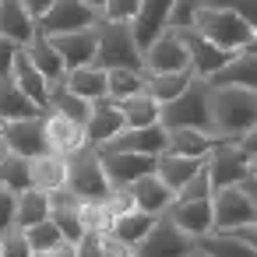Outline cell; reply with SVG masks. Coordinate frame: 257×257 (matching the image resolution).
I'll return each instance as SVG.
<instances>
[{
    "instance_id": "1",
    "label": "cell",
    "mask_w": 257,
    "mask_h": 257,
    "mask_svg": "<svg viewBox=\"0 0 257 257\" xmlns=\"http://www.w3.org/2000/svg\"><path fill=\"white\" fill-rule=\"evenodd\" d=\"M257 123V92L250 88H211V131L236 145L239 134H246Z\"/></svg>"
},
{
    "instance_id": "2",
    "label": "cell",
    "mask_w": 257,
    "mask_h": 257,
    "mask_svg": "<svg viewBox=\"0 0 257 257\" xmlns=\"http://www.w3.org/2000/svg\"><path fill=\"white\" fill-rule=\"evenodd\" d=\"M159 123L166 131H176V127H190V131H204V134H215L211 131V85L204 78H194L176 99L162 102L159 106ZM218 138V134H215Z\"/></svg>"
},
{
    "instance_id": "3",
    "label": "cell",
    "mask_w": 257,
    "mask_h": 257,
    "mask_svg": "<svg viewBox=\"0 0 257 257\" xmlns=\"http://www.w3.org/2000/svg\"><path fill=\"white\" fill-rule=\"evenodd\" d=\"M194 29L211 39L215 46L229 50V53H243V50H253L257 46V32L250 29V22L229 8H197V18H194Z\"/></svg>"
},
{
    "instance_id": "4",
    "label": "cell",
    "mask_w": 257,
    "mask_h": 257,
    "mask_svg": "<svg viewBox=\"0 0 257 257\" xmlns=\"http://www.w3.org/2000/svg\"><path fill=\"white\" fill-rule=\"evenodd\" d=\"M99 32V46H95V67L113 71V67H131V71H145V57L134 43V29L131 22H106L99 18L95 25Z\"/></svg>"
},
{
    "instance_id": "5",
    "label": "cell",
    "mask_w": 257,
    "mask_h": 257,
    "mask_svg": "<svg viewBox=\"0 0 257 257\" xmlns=\"http://www.w3.org/2000/svg\"><path fill=\"white\" fill-rule=\"evenodd\" d=\"M67 159V190H74L81 201H102L109 197V180L102 173V162H99V152L95 145H81L78 152L64 155Z\"/></svg>"
},
{
    "instance_id": "6",
    "label": "cell",
    "mask_w": 257,
    "mask_h": 257,
    "mask_svg": "<svg viewBox=\"0 0 257 257\" xmlns=\"http://www.w3.org/2000/svg\"><path fill=\"white\" fill-rule=\"evenodd\" d=\"M211 222L222 232L239 229V225H250V222H257V201L239 183L218 187V190H211Z\"/></svg>"
},
{
    "instance_id": "7",
    "label": "cell",
    "mask_w": 257,
    "mask_h": 257,
    "mask_svg": "<svg viewBox=\"0 0 257 257\" xmlns=\"http://www.w3.org/2000/svg\"><path fill=\"white\" fill-rule=\"evenodd\" d=\"M99 11L88 0H53L50 11L36 22L39 36H60V32H78V29H92L99 25Z\"/></svg>"
},
{
    "instance_id": "8",
    "label": "cell",
    "mask_w": 257,
    "mask_h": 257,
    "mask_svg": "<svg viewBox=\"0 0 257 257\" xmlns=\"http://www.w3.org/2000/svg\"><path fill=\"white\" fill-rule=\"evenodd\" d=\"M190 253H194V239L180 232L166 215H159L155 225L134 243V257H190Z\"/></svg>"
},
{
    "instance_id": "9",
    "label": "cell",
    "mask_w": 257,
    "mask_h": 257,
    "mask_svg": "<svg viewBox=\"0 0 257 257\" xmlns=\"http://www.w3.org/2000/svg\"><path fill=\"white\" fill-rule=\"evenodd\" d=\"M99 162H102V173L109 180V187H127L134 183L138 176L145 173H155V155H138V152H120V148H109V145H99Z\"/></svg>"
},
{
    "instance_id": "10",
    "label": "cell",
    "mask_w": 257,
    "mask_h": 257,
    "mask_svg": "<svg viewBox=\"0 0 257 257\" xmlns=\"http://www.w3.org/2000/svg\"><path fill=\"white\" fill-rule=\"evenodd\" d=\"M176 36H180V43H183V50H187V60H190V71L197 74V78H211L218 67H225L236 53H229V50H222V46H215L211 39H204L197 29H173Z\"/></svg>"
},
{
    "instance_id": "11",
    "label": "cell",
    "mask_w": 257,
    "mask_h": 257,
    "mask_svg": "<svg viewBox=\"0 0 257 257\" xmlns=\"http://www.w3.org/2000/svg\"><path fill=\"white\" fill-rule=\"evenodd\" d=\"M43 116H46V113H43ZM43 116H25V120H8V123H0L4 148L15 152V155H22V159H36V155L50 152Z\"/></svg>"
},
{
    "instance_id": "12",
    "label": "cell",
    "mask_w": 257,
    "mask_h": 257,
    "mask_svg": "<svg viewBox=\"0 0 257 257\" xmlns=\"http://www.w3.org/2000/svg\"><path fill=\"white\" fill-rule=\"evenodd\" d=\"M141 57H145V74H148V78H152V74H173V71L190 67L187 50H183V43H180V36H176L173 29L159 32V36L148 43V50H145Z\"/></svg>"
},
{
    "instance_id": "13",
    "label": "cell",
    "mask_w": 257,
    "mask_h": 257,
    "mask_svg": "<svg viewBox=\"0 0 257 257\" xmlns=\"http://www.w3.org/2000/svg\"><path fill=\"white\" fill-rule=\"evenodd\" d=\"M204 166H208L211 190H218V187H232V183H243V180L250 176V169H253V162H250L236 145H222V148H215V152L204 159Z\"/></svg>"
},
{
    "instance_id": "14",
    "label": "cell",
    "mask_w": 257,
    "mask_h": 257,
    "mask_svg": "<svg viewBox=\"0 0 257 257\" xmlns=\"http://www.w3.org/2000/svg\"><path fill=\"white\" fill-rule=\"evenodd\" d=\"M120 131H123V116H120L116 102H113L109 95L92 99V106H88V120H85V141L99 148V145H109Z\"/></svg>"
},
{
    "instance_id": "15",
    "label": "cell",
    "mask_w": 257,
    "mask_h": 257,
    "mask_svg": "<svg viewBox=\"0 0 257 257\" xmlns=\"http://www.w3.org/2000/svg\"><path fill=\"white\" fill-rule=\"evenodd\" d=\"M53 43V50L60 53L64 67H85L95 60V46H99V32L95 25L92 29H78V32H60V36H46Z\"/></svg>"
},
{
    "instance_id": "16",
    "label": "cell",
    "mask_w": 257,
    "mask_h": 257,
    "mask_svg": "<svg viewBox=\"0 0 257 257\" xmlns=\"http://www.w3.org/2000/svg\"><path fill=\"white\" fill-rule=\"evenodd\" d=\"M162 215H166L180 232H187L190 239L215 229V222H211V197H204V201H176V197H173V204H169Z\"/></svg>"
},
{
    "instance_id": "17",
    "label": "cell",
    "mask_w": 257,
    "mask_h": 257,
    "mask_svg": "<svg viewBox=\"0 0 257 257\" xmlns=\"http://www.w3.org/2000/svg\"><path fill=\"white\" fill-rule=\"evenodd\" d=\"M166 141H169V131L162 123H148V127H123L109 141V148L138 152V155H162L166 152Z\"/></svg>"
},
{
    "instance_id": "18",
    "label": "cell",
    "mask_w": 257,
    "mask_h": 257,
    "mask_svg": "<svg viewBox=\"0 0 257 257\" xmlns=\"http://www.w3.org/2000/svg\"><path fill=\"white\" fill-rule=\"evenodd\" d=\"M169 8H173V0H141V8H138V15L131 18V29H134V43H138V50L145 53L148 50V43L159 36V32H166V22H169Z\"/></svg>"
},
{
    "instance_id": "19",
    "label": "cell",
    "mask_w": 257,
    "mask_h": 257,
    "mask_svg": "<svg viewBox=\"0 0 257 257\" xmlns=\"http://www.w3.org/2000/svg\"><path fill=\"white\" fill-rule=\"evenodd\" d=\"M127 194H131V201H134V208H141V211H148V215H162V211L173 204V197H176L155 173H145V176H138L134 183H127Z\"/></svg>"
},
{
    "instance_id": "20",
    "label": "cell",
    "mask_w": 257,
    "mask_h": 257,
    "mask_svg": "<svg viewBox=\"0 0 257 257\" xmlns=\"http://www.w3.org/2000/svg\"><path fill=\"white\" fill-rule=\"evenodd\" d=\"M208 85H211V88L232 85V88H250V92H257V53H253V50L236 53L225 67H218V71L208 78Z\"/></svg>"
},
{
    "instance_id": "21",
    "label": "cell",
    "mask_w": 257,
    "mask_h": 257,
    "mask_svg": "<svg viewBox=\"0 0 257 257\" xmlns=\"http://www.w3.org/2000/svg\"><path fill=\"white\" fill-rule=\"evenodd\" d=\"M43 127H46V145L57 155H71L81 145H88L85 141V127L74 123V120H67V116H60V113H46L43 116Z\"/></svg>"
},
{
    "instance_id": "22",
    "label": "cell",
    "mask_w": 257,
    "mask_h": 257,
    "mask_svg": "<svg viewBox=\"0 0 257 257\" xmlns=\"http://www.w3.org/2000/svg\"><path fill=\"white\" fill-rule=\"evenodd\" d=\"M222 145H232L225 138H215V134H204V131H190V127H176L169 131V141H166V152H176V155H190V159H208L215 148Z\"/></svg>"
},
{
    "instance_id": "23",
    "label": "cell",
    "mask_w": 257,
    "mask_h": 257,
    "mask_svg": "<svg viewBox=\"0 0 257 257\" xmlns=\"http://www.w3.org/2000/svg\"><path fill=\"white\" fill-rule=\"evenodd\" d=\"M36 32H39L36 29V18L25 11L22 0H0V36L11 39V43H18V46H25Z\"/></svg>"
},
{
    "instance_id": "24",
    "label": "cell",
    "mask_w": 257,
    "mask_h": 257,
    "mask_svg": "<svg viewBox=\"0 0 257 257\" xmlns=\"http://www.w3.org/2000/svg\"><path fill=\"white\" fill-rule=\"evenodd\" d=\"M11 78H15V85L46 113L50 109V81L32 67V60L25 57V50H18V57H15V67H11Z\"/></svg>"
},
{
    "instance_id": "25",
    "label": "cell",
    "mask_w": 257,
    "mask_h": 257,
    "mask_svg": "<svg viewBox=\"0 0 257 257\" xmlns=\"http://www.w3.org/2000/svg\"><path fill=\"white\" fill-rule=\"evenodd\" d=\"M204 166V159H190V155H176V152H162V155H155V176L176 194L197 169Z\"/></svg>"
},
{
    "instance_id": "26",
    "label": "cell",
    "mask_w": 257,
    "mask_h": 257,
    "mask_svg": "<svg viewBox=\"0 0 257 257\" xmlns=\"http://www.w3.org/2000/svg\"><path fill=\"white\" fill-rule=\"evenodd\" d=\"M29 173H32V187L50 194L67 183V159L57 152H43V155L29 159Z\"/></svg>"
},
{
    "instance_id": "27",
    "label": "cell",
    "mask_w": 257,
    "mask_h": 257,
    "mask_svg": "<svg viewBox=\"0 0 257 257\" xmlns=\"http://www.w3.org/2000/svg\"><path fill=\"white\" fill-rule=\"evenodd\" d=\"M194 250L204 257H257V250H250L236 232H222V229L194 236Z\"/></svg>"
},
{
    "instance_id": "28",
    "label": "cell",
    "mask_w": 257,
    "mask_h": 257,
    "mask_svg": "<svg viewBox=\"0 0 257 257\" xmlns=\"http://www.w3.org/2000/svg\"><path fill=\"white\" fill-rule=\"evenodd\" d=\"M22 50H25V57L32 60V67H36L46 81H60V78L67 74V67H64V60H60V53L53 50V43H50L46 36H39V32H36Z\"/></svg>"
},
{
    "instance_id": "29",
    "label": "cell",
    "mask_w": 257,
    "mask_h": 257,
    "mask_svg": "<svg viewBox=\"0 0 257 257\" xmlns=\"http://www.w3.org/2000/svg\"><path fill=\"white\" fill-rule=\"evenodd\" d=\"M25 116H43V109L15 85V78H0V123L8 120H25Z\"/></svg>"
},
{
    "instance_id": "30",
    "label": "cell",
    "mask_w": 257,
    "mask_h": 257,
    "mask_svg": "<svg viewBox=\"0 0 257 257\" xmlns=\"http://www.w3.org/2000/svg\"><path fill=\"white\" fill-rule=\"evenodd\" d=\"M64 85L74 92V95H81V99H102L106 95V71L102 67H95V64H85V67H71L67 74H64Z\"/></svg>"
},
{
    "instance_id": "31",
    "label": "cell",
    "mask_w": 257,
    "mask_h": 257,
    "mask_svg": "<svg viewBox=\"0 0 257 257\" xmlns=\"http://www.w3.org/2000/svg\"><path fill=\"white\" fill-rule=\"evenodd\" d=\"M88 106H92V102L81 99V95H74V92L64 85V78H60V81H50V109H46V113H60V116H67V120H74V123L85 127Z\"/></svg>"
},
{
    "instance_id": "32",
    "label": "cell",
    "mask_w": 257,
    "mask_h": 257,
    "mask_svg": "<svg viewBox=\"0 0 257 257\" xmlns=\"http://www.w3.org/2000/svg\"><path fill=\"white\" fill-rule=\"evenodd\" d=\"M116 109L123 116V127H148V123H159V102L145 92H134L127 99H116Z\"/></svg>"
},
{
    "instance_id": "33",
    "label": "cell",
    "mask_w": 257,
    "mask_h": 257,
    "mask_svg": "<svg viewBox=\"0 0 257 257\" xmlns=\"http://www.w3.org/2000/svg\"><path fill=\"white\" fill-rule=\"evenodd\" d=\"M43 218H50V194L46 190H36V187L22 190L18 201H15V225L18 229H29V225H36Z\"/></svg>"
},
{
    "instance_id": "34",
    "label": "cell",
    "mask_w": 257,
    "mask_h": 257,
    "mask_svg": "<svg viewBox=\"0 0 257 257\" xmlns=\"http://www.w3.org/2000/svg\"><path fill=\"white\" fill-rule=\"evenodd\" d=\"M148 88V74L145 71H131V67H113L106 71V95L116 102V99H127L134 92H145Z\"/></svg>"
},
{
    "instance_id": "35",
    "label": "cell",
    "mask_w": 257,
    "mask_h": 257,
    "mask_svg": "<svg viewBox=\"0 0 257 257\" xmlns=\"http://www.w3.org/2000/svg\"><path fill=\"white\" fill-rule=\"evenodd\" d=\"M155 218L159 215H148V211H141V208H131V211H123V215H116V222H113V236L116 239H123L127 246H134L152 225H155Z\"/></svg>"
},
{
    "instance_id": "36",
    "label": "cell",
    "mask_w": 257,
    "mask_h": 257,
    "mask_svg": "<svg viewBox=\"0 0 257 257\" xmlns=\"http://www.w3.org/2000/svg\"><path fill=\"white\" fill-rule=\"evenodd\" d=\"M197 74L190 71V67H183V71H173V74H152L148 78V95L162 106V102H169V99H176L190 81H194Z\"/></svg>"
},
{
    "instance_id": "37",
    "label": "cell",
    "mask_w": 257,
    "mask_h": 257,
    "mask_svg": "<svg viewBox=\"0 0 257 257\" xmlns=\"http://www.w3.org/2000/svg\"><path fill=\"white\" fill-rule=\"evenodd\" d=\"M0 183H4L11 194H22L32 187V173H29V159L15 155V152H4L0 155Z\"/></svg>"
},
{
    "instance_id": "38",
    "label": "cell",
    "mask_w": 257,
    "mask_h": 257,
    "mask_svg": "<svg viewBox=\"0 0 257 257\" xmlns=\"http://www.w3.org/2000/svg\"><path fill=\"white\" fill-rule=\"evenodd\" d=\"M78 215H81L85 232H99V236H106V232L113 229V222H116V211L109 208L106 197H102V201H81Z\"/></svg>"
},
{
    "instance_id": "39",
    "label": "cell",
    "mask_w": 257,
    "mask_h": 257,
    "mask_svg": "<svg viewBox=\"0 0 257 257\" xmlns=\"http://www.w3.org/2000/svg\"><path fill=\"white\" fill-rule=\"evenodd\" d=\"M25 239H29L32 253H50V250L64 239V232H60L50 218H43V222H36V225H29V229H25Z\"/></svg>"
},
{
    "instance_id": "40",
    "label": "cell",
    "mask_w": 257,
    "mask_h": 257,
    "mask_svg": "<svg viewBox=\"0 0 257 257\" xmlns=\"http://www.w3.org/2000/svg\"><path fill=\"white\" fill-rule=\"evenodd\" d=\"M211 197V180H208V166H201L180 190H176V201H204Z\"/></svg>"
},
{
    "instance_id": "41",
    "label": "cell",
    "mask_w": 257,
    "mask_h": 257,
    "mask_svg": "<svg viewBox=\"0 0 257 257\" xmlns=\"http://www.w3.org/2000/svg\"><path fill=\"white\" fill-rule=\"evenodd\" d=\"M0 257H32V246L25 239V229L11 225L8 232H0Z\"/></svg>"
},
{
    "instance_id": "42",
    "label": "cell",
    "mask_w": 257,
    "mask_h": 257,
    "mask_svg": "<svg viewBox=\"0 0 257 257\" xmlns=\"http://www.w3.org/2000/svg\"><path fill=\"white\" fill-rule=\"evenodd\" d=\"M197 8H201V0H173V8H169V22H166V29H194Z\"/></svg>"
},
{
    "instance_id": "43",
    "label": "cell",
    "mask_w": 257,
    "mask_h": 257,
    "mask_svg": "<svg viewBox=\"0 0 257 257\" xmlns=\"http://www.w3.org/2000/svg\"><path fill=\"white\" fill-rule=\"evenodd\" d=\"M201 4L204 8H229V11L243 15L250 22V29L257 32V0H201ZM253 53H257V46H253Z\"/></svg>"
},
{
    "instance_id": "44",
    "label": "cell",
    "mask_w": 257,
    "mask_h": 257,
    "mask_svg": "<svg viewBox=\"0 0 257 257\" xmlns=\"http://www.w3.org/2000/svg\"><path fill=\"white\" fill-rule=\"evenodd\" d=\"M141 8V0H102V18L106 22H131Z\"/></svg>"
},
{
    "instance_id": "45",
    "label": "cell",
    "mask_w": 257,
    "mask_h": 257,
    "mask_svg": "<svg viewBox=\"0 0 257 257\" xmlns=\"http://www.w3.org/2000/svg\"><path fill=\"white\" fill-rule=\"evenodd\" d=\"M15 201H18V194H11L0 183V232H8L15 225Z\"/></svg>"
},
{
    "instance_id": "46",
    "label": "cell",
    "mask_w": 257,
    "mask_h": 257,
    "mask_svg": "<svg viewBox=\"0 0 257 257\" xmlns=\"http://www.w3.org/2000/svg\"><path fill=\"white\" fill-rule=\"evenodd\" d=\"M18 50H22L18 43H11V39H4V36H0V78H8V74H11Z\"/></svg>"
},
{
    "instance_id": "47",
    "label": "cell",
    "mask_w": 257,
    "mask_h": 257,
    "mask_svg": "<svg viewBox=\"0 0 257 257\" xmlns=\"http://www.w3.org/2000/svg\"><path fill=\"white\" fill-rule=\"evenodd\" d=\"M102 257H134V246H127L123 239H116L113 232L102 236Z\"/></svg>"
},
{
    "instance_id": "48",
    "label": "cell",
    "mask_w": 257,
    "mask_h": 257,
    "mask_svg": "<svg viewBox=\"0 0 257 257\" xmlns=\"http://www.w3.org/2000/svg\"><path fill=\"white\" fill-rule=\"evenodd\" d=\"M78 257H102V236L99 232H85L78 239Z\"/></svg>"
},
{
    "instance_id": "49",
    "label": "cell",
    "mask_w": 257,
    "mask_h": 257,
    "mask_svg": "<svg viewBox=\"0 0 257 257\" xmlns=\"http://www.w3.org/2000/svg\"><path fill=\"white\" fill-rule=\"evenodd\" d=\"M236 148H239V152H243L250 162L257 159V123H253L246 134H239V138H236Z\"/></svg>"
},
{
    "instance_id": "50",
    "label": "cell",
    "mask_w": 257,
    "mask_h": 257,
    "mask_svg": "<svg viewBox=\"0 0 257 257\" xmlns=\"http://www.w3.org/2000/svg\"><path fill=\"white\" fill-rule=\"evenodd\" d=\"M229 232H236L250 250H257V222H250V225H239V229H229Z\"/></svg>"
},
{
    "instance_id": "51",
    "label": "cell",
    "mask_w": 257,
    "mask_h": 257,
    "mask_svg": "<svg viewBox=\"0 0 257 257\" xmlns=\"http://www.w3.org/2000/svg\"><path fill=\"white\" fill-rule=\"evenodd\" d=\"M22 4H25V11H29V15L39 22V18L50 11V4H53V0H22Z\"/></svg>"
},
{
    "instance_id": "52",
    "label": "cell",
    "mask_w": 257,
    "mask_h": 257,
    "mask_svg": "<svg viewBox=\"0 0 257 257\" xmlns=\"http://www.w3.org/2000/svg\"><path fill=\"white\" fill-rule=\"evenodd\" d=\"M46 257H78V243H71V239H60Z\"/></svg>"
},
{
    "instance_id": "53",
    "label": "cell",
    "mask_w": 257,
    "mask_h": 257,
    "mask_svg": "<svg viewBox=\"0 0 257 257\" xmlns=\"http://www.w3.org/2000/svg\"><path fill=\"white\" fill-rule=\"evenodd\" d=\"M239 187H243V190H246V194H250V197H253V201H257V166H253V169H250V176H246V180H243V183H239Z\"/></svg>"
},
{
    "instance_id": "54",
    "label": "cell",
    "mask_w": 257,
    "mask_h": 257,
    "mask_svg": "<svg viewBox=\"0 0 257 257\" xmlns=\"http://www.w3.org/2000/svg\"><path fill=\"white\" fill-rule=\"evenodd\" d=\"M88 4H92V8H95V11L102 15V0H88Z\"/></svg>"
},
{
    "instance_id": "55",
    "label": "cell",
    "mask_w": 257,
    "mask_h": 257,
    "mask_svg": "<svg viewBox=\"0 0 257 257\" xmlns=\"http://www.w3.org/2000/svg\"><path fill=\"white\" fill-rule=\"evenodd\" d=\"M4 152H8V148H4V138H0V155H4Z\"/></svg>"
},
{
    "instance_id": "56",
    "label": "cell",
    "mask_w": 257,
    "mask_h": 257,
    "mask_svg": "<svg viewBox=\"0 0 257 257\" xmlns=\"http://www.w3.org/2000/svg\"><path fill=\"white\" fill-rule=\"evenodd\" d=\"M190 257H204V253H197V250H194V253H190Z\"/></svg>"
},
{
    "instance_id": "57",
    "label": "cell",
    "mask_w": 257,
    "mask_h": 257,
    "mask_svg": "<svg viewBox=\"0 0 257 257\" xmlns=\"http://www.w3.org/2000/svg\"><path fill=\"white\" fill-rule=\"evenodd\" d=\"M32 257H46V253H32Z\"/></svg>"
},
{
    "instance_id": "58",
    "label": "cell",
    "mask_w": 257,
    "mask_h": 257,
    "mask_svg": "<svg viewBox=\"0 0 257 257\" xmlns=\"http://www.w3.org/2000/svg\"><path fill=\"white\" fill-rule=\"evenodd\" d=\"M253 166H257V159H253Z\"/></svg>"
}]
</instances>
